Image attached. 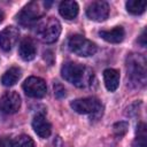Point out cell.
I'll return each mask as SVG.
<instances>
[{"mask_svg": "<svg viewBox=\"0 0 147 147\" xmlns=\"http://www.w3.org/2000/svg\"><path fill=\"white\" fill-rule=\"evenodd\" d=\"M62 77L77 87H86L92 83L93 71L76 62H65L61 68Z\"/></svg>", "mask_w": 147, "mask_h": 147, "instance_id": "cell-1", "label": "cell"}, {"mask_svg": "<svg viewBox=\"0 0 147 147\" xmlns=\"http://www.w3.org/2000/svg\"><path fill=\"white\" fill-rule=\"evenodd\" d=\"M127 77L136 85L144 86L146 83V60L140 54H130L126 60Z\"/></svg>", "mask_w": 147, "mask_h": 147, "instance_id": "cell-2", "label": "cell"}, {"mask_svg": "<svg viewBox=\"0 0 147 147\" xmlns=\"http://www.w3.org/2000/svg\"><path fill=\"white\" fill-rule=\"evenodd\" d=\"M61 33V24L54 17H48L41 20L36 28L37 37L46 44H52L57 40Z\"/></svg>", "mask_w": 147, "mask_h": 147, "instance_id": "cell-3", "label": "cell"}, {"mask_svg": "<svg viewBox=\"0 0 147 147\" xmlns=\"http://www.w3.org/2000/svg\"><path fill=\"white\" fill-rule=\"evenodd\" d=\"M51 5L52 2H45V1L44 2H39V1L29 2L26 6L23 7V9L17 15L18 23L23 26L32 25L38 18L42 16L45 9H47V7H49Z\"/></svg>", "mask_w": 147, "mask_h": 147, "instance_id": "cell-4", "label": "cell"}, {"mask_svg": "<svg viewBox=\"0 0 147 147\" xmlns=\"http://www.w3.org/2000/svg\"><path fill=\"white\" fill-rule=\"evenodd\" d=\"M68 46L72 53H75L78 56H83V57L92 56L96 52L95 44L80 34H74L69 39Z\"/></svg>", "mask_w": 147, "mask_h": 147, "instance_id": "cell-5", "label": "cell"}, {"mask_svg": "<svg viewBox=\"0 0 147 147\" xmlns=\"http://www.w3.org/2000/svg\"><path fill=\"white\" fill-rule=\"evenodd\" d=\"M23 90L28 96L40 99V98H44L46 95L47 86H46V83L42 78L31 76L24 80Z\"/></svg>", "mask_w": 147, "mask_h": 147, "instance_id": "cell-6", "label": "cell"}, {"mask_svg": "<svg viewBox=\"0 0 147 147\" xmlns=\"http://www.w3.org/2000/svg\"><path fill=\"white\" fill-rule=\"evenodd\" d=\"M70 107L78 114H96L102 110V106L96 98L76 99L70 102Z\"/></svg>", "mask_w": 147, "mask_h": 147, "instance_id": "cell-7", "label": "cell"}, {"mask_svg": "<svg viewBox=\"0 0 147 147\" xmlns=\"http://www.w3.org/2000/svg\"><path fill=\"white\" fill-rule=\"evenodd\" d=\"M86 15L92 21L102 22L109 15V6L106 1H93L87 6Z\"/></svg>", "mask_w": 147, "mask_h": 147, "instance_id": "cell-8", "label": "cell"}, {"mask_svg": "<svg viewBox=\"0 0 147 147\" xmlns=\"http://www.w3.org/2000/svg\"><path fill=\"white\" fill-rule=\"evenodd\" d=\"M21 107V96L16 92H7L0 99V110L5 114H15Z\"/></svg>", "mask_w": 147, "mask_h": 147, "instance_id": "cell-9", "label": "cell"}, {"mask_svg": "<svg viewBox=\"0 0 147 147\" xmlns=\"http://www.w3.org/2000/svg\"><path fill=\"white\" fill-rule=\"evenodd\" d=\"M18 29L10 25L5 28L0 32V48L5 52H9L18 39Z\"/></svg>", "mask_w": 147, "mask_h": 147, "instance_id": "cell-10", "label": "cell"}, {"mask_svg": "<svg viewBox=\"0 0 147 147\" xmlns=\"http://www.w3.org/2000/svg\"><path fill=\"white\" fill-rule=\"evenodd\" d=\"M32 127L40 138H48L52 133V125L44 115L38 114L32 119Z\"/></svg>", "mask_w": 147, "mask_h": 147, "instance_id": "cell-11", "label": "cell"}, {"mask_svg": "<svg viewBox=\"0 0 147 147\" xmlns=\"http://www.w3.org/2000/svg\"><path fill=\"white\" fill-rule=\"evenodd\" d=\"M36 53H37V49H36L34 41L29 37H25L24 39H22L18 47V54L21 59L24 61H31L34 59Z\"/></svg>", "mask_w": 147, "mask_h": 147, "instance_id": "cell-12", "label": "cell"}, {"mask_svg": "<svg viewBox=\"0 0 147 147\" xmlns=\"http://www.w3.org/2000/svg\"><path fill=\"white\" fill-rule=\"evenodd\" d=\"M99 36L108 42L118 44L124 39L125 32H124V29L122 26H115L110 30H101L99 32Z\"/></svg>", "mask_w": 147, "mask_h": 147, "instance_id": "cell-13", "label": "cell"}, {"mask_svg": "<svg viewBox=\"0 0 147 147\" xmlns=\"http://www.w3.org/2000/svg\"><path fill=\"white\" fill-rule=\"evenodd\" d=\"M103 80L107 90L109 92H114L119 85V72L111 68L106 69L103 71Z\"/></svg>", "mask_w": 147, "mask_h": 147, "instance_id": "cell-14", "label": "cell"}, {"mask_svg": "<svg viewBox=\"0 0 147 147\" xmlns=\"http://www.w3.org/2000/svg\"><path fill=\"white\" fill-rule=\"evenodd\" d=\"M78 5L76 1H62L59 7L60 15L65 20H74L78 15Z\"/></svg>", "mask_w": 147, "mask_h": 147, "instance_id": "cell-15", "label": "cell"}, {"mask_svg": "<svg viewBox=\"0 0 147 147\" xmlns=\"http://www.w3.org/2000/svg\"><path fill=\"white\" fill-rule=\"evenodd\" d=\"M21 75H22V71L18 67H11L3 74L1 78V83L5 86H13L21 78Z\"/></svg>", "mask_w": 147, "mask_h": 147, "instance_id": "cell-16", "label": "cell"}, {"mask_svg": "<svg viewBox=\"0 0 147 147\" xmlns=\"http://www.w3.org/2000/svg\"><path fill=\"white\" fill-rule=\"evenodd\" d=\"M147 130H146V124L140 123L137 126V138L132 142V147H147Z\"/></svg>", "mask_w": 147, "mask_h": 147, "instance_id": "cell-17", "label": "cell"}, {"mask_svg": "<svg viewBox=\"0 0 147 147\" xmlns=\"http://www.w3.org/2000/svg\"><path fill=\"white\" fill-rule=\"evenodd\" d=\"M146 1H137V0H129L126 2V10L133 15H140L146 9Z\"/></svg>", "mask_w": 147, "mask_h": 147, "instance_id": "cell-18", "label": "cell"}, {"mask_svg": "<svg viewBox=\"0 0 147 147\" xmlns=\"http://www.w3.org/2000/svg\"><path fill=\"white\" fill-rule=\"evenodd\" d=\"M13 147H36V146H34V141L29 136L22 134L13 141Z\"/></svg>", "mask_w": 147, "mask_h": 147, "instance_id": "cell-19", "label": "cell"}, {"mask_svg": "<svg viewBox=\"0 0 147 147\" xmlns=\"http://www.w3.org/2000/svg\"><path fill=\"white\" fill-rule=\"evenodd\" d=\"M127 129H129V124L126 122H117L113 126L114 134L116 137H118V138H122L127 132Z\"/></svg>", "mask_w": 147, "mask_h": 147, "instance_id": "cell-20", "label": "cell"}, {"mask_svg": "<svg viewBox=\"0 0 147 147\" xmlns=\"http://www.w3.org/2000/svg\"><path fill=\"white\" fill-rule=\"evenodd\" d=\"M53 87H54V94H55V96H56L57 99H63V98H65L67 93H65V88H64V86H63L62 84H60V83L56 82Z\"/></svg>", "mask_w": 147, "mask_h": 147, "instance_id": "cell-21", "label": "cell"}, {"mask_svg": "<svg viewBox=\"0 0 147 147\" xmlns=\"http://www.w3.org/2000/svg\"><path fill=\"white\" fill-rule=\"evenodd\" d=\"M0 147H13V141L8 137H0Z\"/></svg>", "mask_w": 147, "mask_h": 147, "instance_id": "cell-22", "label": "cell"}, {"mask_svg": "<svg viewBox=\"0 0 147 147\" xmlns=\"http://www.w3.org/2000/svg\"><path fill=\"white\" fill-rule=\"evenodd\" d=\"M138 42H139L142 47H145V46H146V30H144V31H142L141 36H140V37H139V39H138Z\"/></svg>", "mask_w": 147, "mask_h": 147, "instance_id": "cell-23", "label": "cell"}, {"mask_svg": "<svg viewBox=\"0 0 147 147\" xmlns=\"http://www.w3.org/2000/svg\"><path fill=\"white\" fill-rule=\"evenodd\" d=\"M3 18H5V14H3V11L0 9V23L3 21Z\"/></svg>", "mask_w": 147, "mask_h": 147, "instance_id": "cell-24", "label": "cell"}]
</instances>
